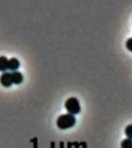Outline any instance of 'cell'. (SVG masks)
Instances as JSON below:
<instances>
[{"label": "cell", "instance_id": "obj_1", "mask_svg": "<svg viewBox=\"0 0 132 148\" xmlns=\"http://www.w3.org/2000/svg\"><path fill=\"white\" fill-rule=\"evenodd\" d=\"M76 123V118L70 113L63 114L58 117L56 120L57 127L61 130H67L71 128Z\"/></svg>", "mask_w": 132, "mask_h": 148}, {"label": "cell", "instance_id": "obj_2", "mask_svg": "<svg viewBox=\"0 0 132 148\" xmlns=\"http://www.w3.org/2000/svg\"><path fill=\"white\" fill-rule=\"evenodd\" d=\"M65 108L67 109L68 113L72 115L78 114L81 110L80 102L76 97H70L67 99L65 103Z\"/></svg>", "mask_w": 132, "mask_h": 148}, {"label": "cell", "instance_id": "obj_3", "mask_svg": "<svg viewBox=\"0 0 132 148\" xmlns=\"http://www.w3.org/2000/svg\"><path fill=\"white\" fill-rule=\"evenodd\" d=\"M0 83L5 87H9L13 84L12 76L10 73H4L0 77Z\"/></svg>", "mask_w": 132, "mask_h": 148}, {"label": "cell", "instance_id": "obj_4", "mask_svg": "<svg viewBox=\"0 0 132 148\" xmlns=\"http://www.w3.org/2000/svg\"><path fill=\"white\" fill-rule=\"evenodd\" d=\"M19 66H20L19 61L16 58H12L11 60H9V69L12 71H16V69H19Z\"/></svg>", "mask_w": 132, "mask_h": 148}, {"label": "cell", "instance_id": "obj_5", "mask_svg": "<svg viewBox=\"0 0 132 148\" xmlns=\"http://www.w3.org/2000/svg\"><path fill=\"white\" fill-rule=\"evenodd\" d=\"M9 69V60L6 56H0V71L5 72Z\"/></svg>", "mask_w": 132, "mask_h": 148}, {"label": "cell", "instance_id": "obj_6", "mask_svg": "<svg viewBox=\"0 0 132 148\" xmlns=\"http://www.w3.org/2000/svg\"><path fill=\"white\" fill-rule=\"evenodd\" d=\"M12 81L13 83L15 84H20L23 80V74L19 73V72H13L12 73Z\"/></svg>", "mask_w": 132, "mask_h": 148}, {"label": "cell", "instance_id": "obj_7", "mask_svg": "<svg viewBox=\"0 0 132 148\" xmlns=\"http://www.w3.org/2000/svg\"><path fill=\"white\" fill-rule=\"evenodd\" d=\"M121 148H132V140L130 138H126L123 140L120 143Z\"/></svg>", "mask_w": 132, "mask_h": 148}, {"label": "cell", "instance_id": "obj_8", "mask_svg": "<svg viewBox=\"0 0 132 148\" xmlns=\"http://www.w3.org/2000/svg\"><path fill=\"white\" fill-rule=\"evenodd\" d=\"M124 133L127 138H130L132 140V124H130L126 127Z\"/></svg>", "mask_w": 132, "mask_h": 148}, {"label": "cell", "instance_id": "obj_9", "mask_svg": "<svg viewBox=\"0 0 132 148\" xmlns=\"http://www.w3.org/2000/svg\"><path fill=\"white\" fill-rule=\"evenodd\" d=\"M125 46H126V48L128 50L132 52V38H129V39H127L126 43H125Z\"/></svg>", "mask_w": 132, "mask_h": 148}]
</instances>
